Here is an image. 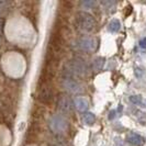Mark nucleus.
I'll list each match as a JSON object with an SVG mask.
<instances>
[{
  "label": "nucleus",
  "mask_w": 146,
  "mask_h": 146,
  "mask_svg": "<svg viewBox=\"0 0 146 146\" xmlns=\"http://www.w3.org/2000/svg\"><path fill=\"white\" fill-rule=\"evenodd\" d=\"M74 106L76 107L77 110H79L81 112H85L89 108V101L85 97H76L74 99Z\"/></svg>",
  "instance_id": "obj_8"
},
{
  "label": "nucleus",
  "mask_w": 146,
  "mask_h": 146,
  "mask_svg": "<svg viewBox=\"0 0 146 146\" xmlns=\"http://www.w3.org/2000/svg\"><path fill=\"white\" fill-rule=\"evenodd\" d=\"M62 86L66 91L72 92V94H80L82 89V85L78 80L74 79V78H68L65 77L62 81Z\"/></svg>",
  "instance_id": "obj_5"
},
{
  "label": "nucleus",
  "mask_w": 146,
  "mask_h": 146,
  "mask_svg": "<svg viewBox=\"0 0 146 146\" xmlns=\"http://www.w3.org/2000/svg\"><path fill=\"white\" fill-rule=\"evenodd\" d=\"M40 100L44 103H50L53 99V90L48 86H43L40 89Z\"/></svg>",
  "instance_id": "obj_7"
},
{
  "label": "nucleus",
  "mask_w": 146,
  "mask_h": 146,
  "mask_svg": "<svg viewBox=\"0 0 146 146\" xmlns=\"http://www.w3.org/2000/svg\"><path fill=\"white\" fill-rule=\"evenodd\" d=\"M50 129L56 134H63L68 130V122L60 114H55L50 120Z\"/></svg>",
  "instance_id": "obj_3"
},
{
  "label": "nucleus",
  "mask_w": 146,
  "mask_h": 146,
  "mask_svg": "<svg viewBox=\"0 0 146 146\" xmlns=\"http://www.w3.org/2000/svg\"><path fill=\"white\" fill-rule=\"evenodd\" d=\"M82 120H84L85 124L91 125L95 123L96 115L92 112H85V114H84V117H82Z\"/></svg>",
  "instance_id": "obj_11"
},
{
  "label": "nucleus",
  "mask_w": 146,
  "mask_h": 146,
  "mask_svg": "<svg viewBox=\"0 0 146 146\" xmlns=\"http://www.w3.org/2000/svg\"><path fill=\"white\" fill-rule=\"evenodd\" d=\"M139 46H141L142 48H145L146 50V37L142 38V40L139 41Z\"/></svg>",
  "instance_id": "obj_15"
},
{
  "label": "nucleus",
  "mask_w": 146,
  "mask_h": 146,
  "mask_svg": "<svg viewBox=\"0 0 146 146\" xmlns=\"http://www.w3.org/2000/svg\"><path fill=\"white\" fill-rule=\"evenodd\" d=\"M104 60L106 59L103 58V57H98V58L95 60V63H94V68H95V70H100L101 68L103 67V64H104Z\"/></svg>",
  "instance_id": "obj_13"
},
{
  "label": "nucleus",
  "mask_w": 146,
  "mask_h": 146,
  "mask_svg": "<svg viewBox=\"0 0 146 146\" xmlns=\"http://www.w3.org/2000/svg\"><path fill=\"white\" fill-rule=\"evenodd\" d=\"M120 30H121V22L117 19H113L108 23V31L111 33H117Z\"/></svg>",
  "instance_id": "obj_10"
},
{
  "label": "nucleus",
  "mask_w": 146,
  "mask_h": 146,
  "mask_svg": "<svg viewBox=\"0 0 146 146\" xmlns=\"http://www.w3.org/2000/svg\"><path fill=\"white\" fill-rule=\"evenodd\" d=\"M127 141L135 146H142L144 145V143H145L144 137L139 135V134H136V133H130L127 135Z\"/></svg>",
  "instance_id": "obj_9"
},
{
  "label": "nucleus",
  "mask_w": 146,
  "mask_h": 146,
  "mask_svg": "<svg viewBox=\"0 0 146 146\" xmlns=\"http://www.w3.org/2000/svg\"><path fill=\"white\" fill-rule=\"evenodd\" d=\"M77 47L82 52L92 53L98 47V40L92 36H81L77 40Z\"/></svg>",
  "instance_id": "obj_4"
},
{
  "label": "nucleus",
  "mask_w": 146,
  "mask_h": 146,
  "mask_svg": "<svg viewBox=\"0 0 146 146\" xmlns=\"http://www.w3.org/2000/svg\"><path fill=\"white\" fill-rule=\"evenodd\" d=\"M75 22H76V27L82 32H90L95 29L96 27L95 18L86 11L77 12L76 18H75Z\"/></svg>",
  "instance_id": "obj_2"
},
{
  "label": "nucleus",
  "mask_w": 146,
  "mask_h": 146,
  "mask_svg": "<svg viewBox=\"0 0 146 146\" xmlns=\"http://www.w3.org/2000/svg\"><path fill=\"white\" fill-rule=\"evenodd\" d=\"M57 108L64 113H69L73 111L74 104L72 99L67 95H60L57 100Z\"/></svg>",
  "instance_id": "obj_6"
},
{
  "label": "nucleus",
  "mask_w": 146,
  "mask_h": 146,
  "mask_svg": "<svg viewBox=\"0 0 146 146\" xmlns=\"http://www.w3.org/2000/svg\"><path fill=\"white\" fill-rule=\"evenodd\" d=\"M88 66L87 64L79 58H74L68 60L65 64L64 67V73H65L66 77L68 78H80V77H85L88 74Z\"/></svg>",
  "instance_id": "obj_1"
},
{
  "label": "nucleus",
  "mask_w": 146,
  "mask_h": 146,
  "mask_svg": "<svg viewBox=\"0 0 146 146\" xmlns=\"http://www.w3.org/2000/svg\"><path fill=\"white\" fill-rule=\"evenodd\" d=\"M6 5H7L6 2H3V1H0V10L2 9V7H3V6H6Z\"/></svg>",
  "instance_id": "obj_17"
},
{
  "label": "nucleus",
  "mask_w": 146,
  "mask_h": 146,
  "mask_svg": "<svg viewBox=\"0 0 146 146\" xmlns=\"http://www.w3.org/2000/svg\"><path fill=\"white\" fill-rule=\"evenodd\" d=\"M81 6L82 7H91V6H95V1H82L81 2Z\"/></svg>",
  "instance_id": "obj_14"
},
{
  "label": "nucleus",
  "mask_w": 146,
  "mask_h": 146,
  "mask_svg": "<svg viewBox=\"0 0 146 146\" xmlns=\"http://www.w3.org/2000/svg\"><path fill=\"white\" fill-rule=\"evenodd\" d=\"M114 114H115V111H114V110L110 112V114H109V119H110V120H112V119H114Z\"/></svg>",
  "instance_id": "obj_16"
},
{
  "label": "nucleus",
  "mask_w": 146,
  "mask_h": 146,
  "mask_svg": "<svg viewBox=\"0 0 146 146\" xmlns=\"http://www.w3.org/2000/svg\"><path fill=\"white\" fill-rule=\"evenodd\" d=\"M130 101H131L133 104L142 106V104H143V97H142L141 95L131 96V97H130Z\"/></svg>",
  "instance_id": "obj_12"
},
{
  "label": "nucleus",
  "mask_w": 146,
  "mask_h": 146,
  "mask_svg": "<svg viewBox=\"0 0 146 146\" xmlns=\"http://www.w3.org/2000/svg\"><path fill=\"white\" fill-rule=\"evenodd\" d=\"M142 107H145V108H146V99H145V100L143 99V104H142Z\"/></svg>",
  "instance_id": "obj_18"
}]
</instances>
